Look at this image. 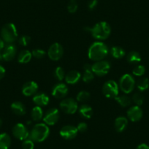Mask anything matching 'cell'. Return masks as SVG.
I'll list each match as a JSON object with an SVG mask.
<instances>
[{"mask_svg":"<svg viewBox=\"0 0 149 149\" xmlns=\"http://www.w3.org/2000/svg\"><path fill=\"white\" fill-rule=\"evenodd\" d=\"M109 54V48L104 42H95L91 45L88 48V58L94 61L103 60Z\"/></svg>","mask_w":149,"mask_h":149,"instance_id":"cell-1","label":"cell"},{"mask_svg":"<svg viewBox=\"0 0 149 149\" xmlns=\"http://www.w3.org/2000/svg\"><path fill=\"white\" fill-rule=\"evenodd\" d=\"M86 31H89L94 39L104 40L107 39L111 33L110 26L105 21H101L96 24L92 28L86 27Z\"/></svg>","mask_w":149,"mask_h":149,"instance_id":"cell-2","label":"cell"},{"mask_svg":"<svg viewBox=\"0 0 149 149\" xmlns=\"http://www.w3.org/2000/svg\"><path fill=\"white\" fill-rule=\"evenodd\" d=\"M50 134V129L45 123H39L33 127L29 132V138L35 143H42Z\"/></svg>","mask_w":149,"mask_h":149,"instance_id":"cell-3","label":"cell"},{"mask_svg":"<svg viewBox=\"0 0 149 149\" xmlns=\"http://www.w3.org/2000/svg\"><path fill=\"white\" fill-rule=\"evenodd\" d=\"M1 37L7 44H13L18 39V31L12 23L6 24L1 29Z\"/></svg>","mask_w":149,"mask_h":149,"instance_id":"cell-4","label":"cell"},{"mask_svg":"<svg viewBox=\"0 0 149 149\" xmlns=\"http://www.w3.org/2000/svg\"><path fill=\"white\" fill-rule=\"evenodd\" d=\"M135 84L134 78L132 74H124L120 78L118 86L124 94H130L134 90Z\"/></svg>","mask_w":149,"mask_h":149,"instance_id":"cell-5","label":"cell"},{"mask_svg":"<svg viewBox=\"0 0 149 149\" xmlns=\"http://www.w3.org/2000/svg\"><path fill=\"white\" fill-rule=\"evenodd\" d=\"M102 92L107 98L115 99L119 93L118 84L113 80L106 81L102 86Z\"/></svg>","mask_w":149,"mask_h":149,"instance_id":"cell-6","label":"cell"},{"mask_svg":"<svg viewBox=\"0 0 149 149\" xmlns=\"http://www.w3.org/2000/svg\"><path fill=\"white\" fill-rule=\"evenodd\" d=\"M92 72L94 74L99 77H103L109 72L110 70V64L105 60L95 61L91 65Z\"/></svg>","mask_w":149,"mask_h":149,"instance_id":"cell-7","label":"cell"},{"mask_svg":"<svg viewBox=\"0 0 149 149\" xmlns=\"http://www.w3.org/2000/svg\"><path fill=\"white\" fill-rule=\"evenodd\" d=\"M60 108L67 114H74L78 110V104L73 98H65L60 102Z\"/></svg>","mask_w":149,"mask_h":149,"instance_id":"cell-8","label":"cell"},{"mask_svg":"<svg viewBox=\"0 0 149 149\" xmlns=\"http://www.w3.org/2000/svg\"><path fill=\"white\" fill-rule=\"evenodd\" d=\"M60 117L59 110L57 108H51L45 113L44 115L43 120L44 123L48 126H53L58 122Z\"/></svg>","mask_w":149,"mask_h":149,"instance_id":"cell-9","label":"cell"},{"mask_svg":"<svg viewBox=\"0 0 149 149\" xmlns=\"http://www.w3.org/2000/svg\"><path fill=\"white\" fill-rule=\"evenodd\" d=\"M64 54V49L62 45L58 42L52 44L48 48V56L52 61H58L61 59Z\"/></svg>","mask_w":149,"mask_h":149,"instance_id":"cell-10","label":"cell"},{"mask_svg":"<svg viewBox=\"0 0 149 149\" xmlns=\"http://www.w3.org/2000/svg\"><path fill=\"white\" fill-rule=\"evenodd\" d=\"M13 134L19 140H24L29 137V132L24 124L18 123L13 127L12 130Z\"/></svg>","mask_w":149,"mask_h":149,"instance_id":"cell-11","label":"cell"},{"mask_svg":"<svg viewBox=\"0 0 149 149\" xmlns=\"http://www.w3.org/2000/svg\"><path fill=\"white\" fill-rule=\"evenodd\" d=\"M78 131L77 127L72 125H66L61 129L59 132L60 136L64 140H72L78 135Z\"/></svg>","mask_w":149,"mask_h":149,"instance_id":"cell-12","label":"cell"},{"mask_svg":"<svg viewBox=\"0 0 149 149\" xmlns=\"http://www.w3.org/2000/svg\"><path fill=\"white\" fill-rule=\"evenodd\" d=\"M68 87L62 83L57 84L53 87L52 95L56 99H63L68 94Z\"/></svg>","mask_w":149,"mask_h":149,"instance_id":"cell-13","label":"cell"},{"mask_svg":"<svg viewBox=\"0 0 149 149\" xmlns=\"http://www.w3.org/2000/svg\"><path fill=\"white\" fill-rule=\"evenodd\" d=\"M143 110L140 106L134 105L130 107L127 111V117L132 122L139 121L143 117Z\"/></svg>","mask_w":149,"mask_h":149,"instance_id":"cell-14","label":"cell"},{"mask_svg":"<svg viewBox=\"0 0 149 149\" xmlns=\"http://www.w3.org/2000/svg\"><path fill=\"white\" fill-rule=\"evenodd\" d=\"M38 84L34 81H28L22 87V93L26 97H31L37 94Z\"/></svg>","mask_w":149,"mask_h":149,"instance_id":"cell-15","label":"cell"},{"mask_svg":"<svg viewBox=\"0 0 149 149\" xmlns=\"http://www.w3.org/2000/svg\"><path fill=\"white\" fill-rule=\"evenodd\" d=\"M17 48L15 45L13 44H8L6 46H5L2 52V56L5 61H10L14 59L16 56Z\"/></svg>","mask_w":149,"mask_h":149,"instance_id":"cell-16","label":"cell"},{"mask_svg":"<svg viewBox=\"0 0 149 149\" xmlns=\"http://www.w3.org/2000/svg\"><path fill=\"white\" fill-rule=\"evenodd\" d=\"M32 101L37 106L44 107V106L48 105L50 102V98L45 93L40 92L34 94L32 98Z\"/></svg>","mask_w":149,"mask_h":149,"instance_id":"cell-17","label":"cell"},{"mask_svg":"<svg viewBox=\"0 0 149 149\" xmlns=\"http://www.w3.org/2000/svg\"><path fill=\"white\" fill-rule=\"evenodd\" d=\"M81 78V74L77 70H71L65 75L66 83L70 85H74L79 82Z\"/></svg>","mask_w":149,"mask_h":149,"instance_id":"cell-18","label":"cell"},{"mask_svg":"<svg viewBox=\"0 0 149 149\" xmlns=\"http://www.w3.org/2000/svg\"><path fill=\"white\" fill-rule=\"evenodd\" d=\"M84 74H83L82 76L83 81H84V83H86V84L91 82V81L94 80V75H95V74H94V72H92L91 64H86L84 66Z\"/></svg>","mask_w":149,"mask_h":149,"instance_id":"cell-19","label":"cell"},{"mask_svg":"<svg viewBox=\"0 0 149 149\" xmlns=\"http://www.w3.org/2000/svg\"><path fill=\"white\" fill-rule=\"evenodd\" d=\"M128 125V119L124 116H118L116 118L114 122V127L118 132H122L127 128Z\"/></svg>","mask_w":149,"mask_h":149,"instance_id":"cell-20","label":"cell"},{"mask_svg":"<svg viewBox=\"0 0 149 149\" xmlns=\"http://www.w3.org/2000/svg\"><path fill=\"white\" fill-rule=\"evenodd\" d=\"M11 110L17 116H24L26 113L25 105L21 102H14L11 104Z\"/></svg>","mask_w":149,"mask_h":149,"instance_id":"cell-21","label":"cell"},{"mask_svg":"<svg viewBox=\"0 0 149 149\" xmlns=\"http://www.w3.org/2000/svg\"><path fill=\"white\" fill-rule=\"evenodd\" d=\"M78 112L80 115L86 119H89L91 118L93 114V110L91 106L87 104H83L81 107H78Z\"/></svg>","mask_w":149,"mask_h":149,"instance_id":"cell-22","label":"cell"},{"mask_svg":"<svg viewBox=\"0 0 149 149\" xmlns=\"http://www.w3.org/2000/svg\"><path fill=\"white\" fill-rule=\"evenodd\" d=\"M32 54L28 50H24L21 51L18 55V61L21 64H26L31 61Z\"/></svg>","mask_w":149,"mask_h":149,"instance_id":"cell-23","label":"cell"},{"mask_svg":"<svg viewBox=\"0 0 149 149\" xmlns=\"http://www.w3.org/2000/svg\"><path fill=\"white\" fill-rule=\"evenodd\" d=\"M31 116L34 121H40L41 119H42L44 114L42 107L40 106H36V107H33L31 112Z\"/></svg>","mask_w":149,"mask_h":149,"instance_id":"cell-24","label":"cell"},{"mask_svg":"<svg viewBox=\"0 0 149 149\" xmlns=\"http://www.w3.org/2000/svg\"><path fill=\"white\" fill-rule=\"evenodd\" d=\"M10 145V136L7 133L0 134V149H9Z\"/></svg>","mask_w":149,"mask_h":149,"instance_id":"cell-25","label":"cell"},{"mask_svg":"<svg viewBox=\"0 0 149 149\" xmlns=\"http://www.w3.org/2000/svg\"><path fill=\"white\" fill-rule=\"evenodd\" d=\"M110 54L113 58L116 59H120L126 56V51L124 48L119 46H113L110 48Z\"/></svg>","mask_w":149,"mask_h":149,"instance_id":"cell-26","label":"cell"},{"mask_svg":"<svg viewBox=\"0 0 149 149\" xmlns=\"http://www.w3.org/2000/svg\"><path fill=\"white\" fill-rule=\"evenodd\" d=\"M127 60L130 64H137L141 61V56L137 51H131L127 54Z\"/></svg>","mask_w":149,"mask_h":149,"instance_id":"cell-27","label":"cell"},{"mask_svg":"<svg viewBox=\"0 0 149 149\" xmlns=\"http://www.w3.org/2000/svg\"><path fill=\"white\" fill-rule=\"evenodd\" d=\"M115 100L119 104L120 106L123 107H127L131 104V99L127 95H121L117 96L115 98Z\"/></svg>","mask_w":149,"mask_h":149,"instance_id":"cell-28","label":"cell"},{"mask_svg":"<svg viewBox=\"0 0 149 149\" xmlns=\"http://www.w3.org/2000/svg\"><path fill=\"white\" fill-rule=\"evenodd\" d=\"M136 86H137V89L140 91H146L148 88L149 87V80L147 78H142L138 80L137 83H136Z\"/></svg>","mask_w":149,"mask_h":149,"instance_id":"cell-29","label":"cell"},{"mask_svg":"<svg viewBox=\"0 0 149 149\" xmlns=\"http://www.w3.org/2000/svg\"><path fill=\"white\" fill-rule=\"evenodd\" d=\"M90 98V94L86 91H81L77 94L76 100L79 102H86Z\"/></svg>","mask_w":149,"mask_h":149,"instance_id":"cell-30","label":"cell"},{"mask_svg":"<svg viewBox=\"0 0 149 149\" xmlns=\"http://www.w3.org/2000/svg\"><path fill=\"white\" fill-rule=\"evenodd\" d=\"M132 101L136 104V105L140 106L143 104L144 97L141 92H136L132 96Z\"/></svg>","mask_w":149,"mask_h":149,"instance_id":"cell-31","label":"cell"},{"mask_svg":"<svg viewBox=\"0 0 149 149\" xmlns=\"http://www.w3.org/2000/svg\"><path fill=\"white\" fill-rule=\"evenodd\" d=\"M31 54H32V56L37 59H41L45 57V56L46 55V52L41 48H36L33 50Z\"/></svg>","mask_w":149,"mask_h":149,"instance_id":"cell-32","label":"cell"},{"mask_svg":"<svg viewBox=\"0 0 149 149\" xmlns=\"http://www.w3.org/2000/svg\"><path fill=\"white\" fill-rule=\"evenodd\" d=\"M54 76L58 81H61L65 78V72L62 67H57L54 70Z\"/></svg>","mask_w":149,"mask_h":149,"instance_id":"cell-33","label":"cell"},{"mask_svg":"<svg viewBox=\"0 0 149 149\" xmlns=\"http://www.w3.org/2000/svg\"><path fill=\"white\" fill-rule=\"evenodd\" d=\"M145 72H146V68L143 65H137L132 70V74L137 77L143 76Z\"/></svg>","mask_w":149,"mask_h":149,"instance_id":"cell-34","label":"cell"},{"mask_svg":"<svg viewBox=\"0 0 149 149\" xmlns=\"http://www.w3.org/2000/svg\"><path fill=\"white\" fill-rule=\"evenodd\" d=\"M78 5L75 0H70L67 5V10L70 13H74L78 10Z\"/></svg>","mask_w":149,"mask_h":149,"instance_id":"cell-35","label":"cell"},{"mask_svg":"<svg viewBox=\"0 0 149 149\" xmlns=\"http://www.w3.org/2000/svg\"><path fill=\"white\" fill-rule=\"evenodd\" d=\"M23 149H34V142L31 139L27 138L23 140L22 143Z\"/></svg>","mask_w":149,"mask_h":149,"instance_id":"cell-36","label":"cell"},{"mask_svg":"<svg viewBox=\"0 0 149 149\" xmlns=\"http://www.w3.org/2000/svg\"><path fill=\"white\" fill-rule=\"evenodd\" d=\"M31 42V37L28 35H23L18 39V43L22 46H27Z\"/></svg>","mask_w":149,"mask_h":149,"instance_id":"cell-37","label":"cell"},{"mask_svg":"<svg viewBox=\"0 0 149 149\" xmlns=\"http://www.w3.org/2000/svg\"><path fill=\"white\" fill-rule=\"evenodd\" d=\"M76 127L78 132H85L87 130V128H88V125H87L86 123L81 122L78 124Z\"/></svg>","mask_w":149,"mask_h":149,"instance_id":"cell-38","label":"cell"},{"mask_svg":"<svg viewBox=\"0 0 149 149\" xmlns=\"http://www.w3.org/2000/svg\"><path fill=\"white\" fill-rule=\"evenodd\" d=\"M97 4H98L97 0H90L88 4V9L91 10H93L95 9L96 7L97 6Z\"/></svg>","mask_w":149,"mask_h":149,"instance_id":"cell-39","label":"cell"},{"mask_svg":"<svg viewBox=\"0 0 149 149\" xmlns=\"http://www.w3.org/2000/svg\"><path fill=\"white\" fill-rule=\"evenodd\" d=\"M5 69L4 68L3 66H2L0 64V80L2 79V78L5 77Z\"/></svg>","mask_w":149,"mask_h":149,"instance_id":"cell-40","label":"cell"},{"mask_svg":"<svg viewBox=\"0 0 149 149\" xmlns=\"http://www.w3.org/2000/svg\"><path fill=\"white\" fill-rule=\"evenodd\" d=\"M136 149H149V146H148L146 143H142V144H140Z\"/></svg>","mask_w":149,"mask_h":149,"instance_id":"cell-41","label":"cell"},{"mask_svg":"<svg viewBox=\"0 0 149 149\" xmlns=\"http://www.w3.org/2000/svg\"><path fill=\"white\" fill-rule=\"evenodd\" d=\"M5 48V42L2 39V37H0V51H2Z\"/></svg>","mask_w":149,"mask_h":149,"instance_id":"cell-42","label":"cell"},{"mask_svg":"<svg viewBox=\"0 0 149 149\" xmlns=\"http://www.w3.org/2000/svg\"><path fill=\"white\" fill-rule=\"evenodd\" d=\"M3 56H2V54H1V53H0V62H1V61H3Z\"/></svg>","mask_w":149,"mask_h":149,"instance_id":"cell-43","label":"cell"},{"mask_svg":"<svg viewBox=\"0 0 149 149\" xmlns=\"http://www.w3.org/2000/svg\"><path fill=\"white\" fill-rule=\"evenodd\" d=\"M2 124H3V122H2V120L0 118V128H1V127L2 126Z\"/></svg>","mask_w":149,"mask_h":149,"instance_id":"cell-44","label":"cell"}]
</instances>
